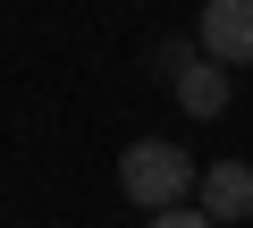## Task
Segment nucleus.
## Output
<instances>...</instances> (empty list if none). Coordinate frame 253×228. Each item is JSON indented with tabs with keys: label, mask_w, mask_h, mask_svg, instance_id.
<instances>
[{
	"label": "nucleus",
	"mask_w": 253,
	"mask_h": 228,
	"mask_svg": "<svg viewBox=\"0 0 253 228\" xmlns=\"http://www.w3.org/2000/svg\"><path fill=\"white\" fill-rule=\"evenodd\" d=\"M118 186H126V203L169 211V203H186V194L203 186V169L186 161V144H169V136H144V144H126V152H118Z\"/></svg>",
	"instance_id": "f257e3e1"
},
{
	"label": "nucleus",
	"mask_w": 253,
	"mask_h": 228,
	"mask_svg": "<svg viewBox=\"0 0 253 228\" xmlns=\"http://www.w3.org/2000/svg\"><path fill=\"white\" fill-rule=\"evenodd\" d=\"M194 43H203V59H219V68H253V0H203Z\"/></svg>",
	"instance_id": "f03ea898"
},
{
	"label": "nucleus",
	"mask_w": 253,
	"mask_h": 228,
	"mask_svg": "<svg viewBox=\"0 0 253 228\" xmlns=\"http://www.w3.org/2000/svg\"><path fill=\"white\" fill-rule=\"evenodd\" d=\"M144 228H219V220H211V211H186V203H169V211H152Z\"/></svg>",
	"instance_id": "39448f33"
},
{
	"label": "nucleus",
	"mask_w": 253,
	"mask_h": 228,
	"mask_svg": "<svg viewBox=\"0 0 253 228\" xmlns=\"http://www.w3.org/2000/svg\"><path fill=\"white\" fill-rule=\"evenodd\" d=\"M169 93H177L186 119H219V110H228V68L203 59V51H186V59L169 68Z\"/></svg>",
	"instance_id": "7ed1b4c3"
},
{
	"label": "nucleus",
	"mask_w": 253,
	"mask_h": 228,
	"mask_svg": "<svg viewBox=\"0 0 253 228\" xmlns=\"http://www.w3.org/2000/svg\"><path fill=\"white\" fill-rule=\"evenodd\" d=\"M203 211L211 220H253V161H219V169H203Z\"/></svg>",
	"instance_id": "20e7f679"
}]
</instances>
